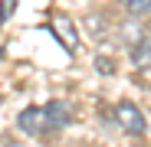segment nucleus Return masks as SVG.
<instances>
[{
  "label": "nucleus",
  "instance_id": "nucleus-4",
  "mask_svg": "<svg viewBox=\"0 0 151 147\" xmlns=\"http://www.w3.org/2000/svg\"><path fill=\"white\" fill-rule=\"evenodd\" d=\"M135 62L138 65H151V23L145 26V36L135 43Z\"/></svg>",
  "mask_w": 151,
  "mask_h": 147
},
{
  "label": "nucleus",
  "instance_id": "nucleus-3",
  "mask_svg": "<svg viewBox=\"0 0 151 147\" xmlns=\"http://www.w3.org/2000/svg\"><path fill=\"white\" fill-rule=\"evenodd\" d=\"M53 33L66 43V49H69V53H76V49H79V36H76L72 20H69V16H63V13H56V16H53Z\"/></svg>",
  "mask_w": 151,
  "mask_h": 147
},
{
  "label": "nucleus",
  "instance_id": "nucleus-5",
  "mask_svg": "<svg viewBox=\"0 0 151 147\" xmlns=\"http://www.w3.org/2000/svg\"><path fill=\"white\" fill-rule=\"evenodd\" d=\"M122 7L132 16H145V13H151V0H122Z\"/></svg>",
  "mask_w": 151,
  "mask_h": 147
},
{
  "label": "nucleus",
  "instance_id": "nucleus-1",
  "mask_svg": "<svg viewBox=\"0 0 151 147\" xmlns=\"http://www.w3.org/2000/svg\"><path fill=\"white\" fill-rule=\"evenodd\" d=\"M17 124L27 131V134H46V131H59L69 124V108L59 102H46V105H33L27 111H20Z\"/></svg>",
  "mask_w": 151,
  "mask_h": 147
},
{
  "label": "nucleus",
  "instance_id": "nucleus-2",
  "mask_svg": "<svg viewBox=\"0 0 151 147\" xmlns=\"http://www.w3.org/2000/svg\"><path fill=\"white\" fill-rule=\"evenodd\" d=\"M115 124H118L125 134L141 137V134L148 131V118H145V111H141L135 102H118V105H115Z\"/></svg>",
  "mask_w": 151,
  "mask_h": 147
},
{
  "label": "nucleus",
  "instance_id": "nucleus-6",
  "mask_svg": "<svg viewBox=\"0 0 151 147\" xmlns=\"http://www.w3.org/2000/svg\"><path fill=\"white\" fill-rule=\"evenodd\" d=\"M13 10H17V0H0V23H4Z\"/></svg>",
  "mask_w": 151,
  "mask_h": 147
}]
</instances>
